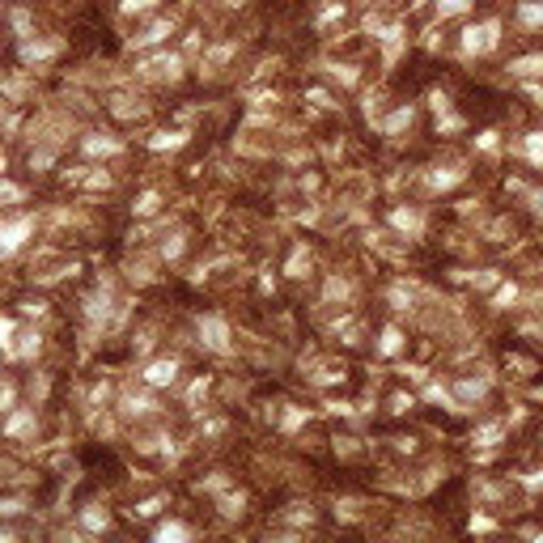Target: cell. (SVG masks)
<instances>
[{"instance_id":"5b68a950","label":"cell","mask_w":543,"mask_h":543,"mask_svg":"<svg viewBox=\"0 0 543 543\" xmlns=\"http://www.w3.org/2000/svg\"><path fill=\"white\" fill-rule=\"evenodd\" d=\"M518 21L531 25V30H543V4L539 0H522L518 4Z\"/></svg>"},{"instance_id":"5bb4252c","label":"cell","mask_w":543,"mask_h":543,"mask_svg":"<svg viewBox=\"0 0 543 543\" xmlns=\"http://www.w3.org/2000/svg\"><path fill=\"white\" fill-rule=\"evenodd\" d=\"M157 204H161V195H157V191H144V195L136 200V212L149 217V212H157Z\"/></svg>"},{"instance_id":"9a60e30c","label":"cell","mask_w":543,"mask_h":543,"mask_svg":"<svg viewBox=\"0 0 543 543\" xmlns=\"http://www.w3.org/2000/svg\"><path fill=\"white\" fill-rule=\"evenodd\" d=\"M157 539H187V527L183 522H166V527H157Z\"/></svg>"},{"instance_id":"52a82bcc","label":"cell","mask_w":543,"mask_h":543,"mask_svg":"<svg viewBox=\"0 0 543 543\" xmlns=\"http://www.w3.org/2000/svg\"><path fill=\"white\" fill-rule=\"evenodd\" d=\"M399 348H404V336H399V327H387V331H382V340H378V353H382V357H395Z\"/></svg>"},{"instance_id":"9c48e42d","label":"cell","mask_w":543,"mask_h":543,"mask_svg":"<svg viewBox=\"0 0 543 543\" xmlns=\"http://www.w3.org/2000/svg\"><path fill=\"white\" fill-rule=\"evenodd\" d=\"M166 34H170V21H157V25H149L144 34H136V42H140V47H149V42H161Z\"/></svg>"},{"instance_id":"44dd1931","label":"cell","mask_w":543,"mask_h":543,"mask_svg":"<svg viewBox=\"0 0 543 543\" xmlns=\"http://www.w3.org/2000/svg\"><path fill=\"white\" fill-rule=\"evenodd\" d=\"M514 297H518V289L510 285V289H501V293H497V306H505V302H514Z\"/></svg>"},{"instance_id":"ac0fdd59","label":"cell","mask_w":543,"mask_h":543,"mask_svg":"<svg viewBox=\"0 0 543 543\" xmlns=\"http://www.w3.org/2000/svg\"><path fill=\"white\" fill-rule=\"evenodd\" d=\"M25 429H30V412H21V416H13V421H8V433H13V438H17V433H25Z\"/></svg>"},{"instance_id":"7c38bea8","label":"cell","mask_w":543,"mask_h":543,"mask_svg":"<svg viewBox=\"0 0 543 543\" xmlns=\"http://www.w3.org/2000/svg\"><path fill=\"white\" fill-rule=\"evenodd\" d=\"M85 153H119V140H110V136H102V140L89 136V140H85Z\"/></svg>"},{"instance_id":"ba28073f","label":"cell","mask_w":543,"mask_h":543,"mask_svg":"<svg viewBox=\"0 0 543 543\" xmlns=\"http://www.w3.org/2000/svg\"><path fill=\"white\" fill-rule=\"evenodd\" d=\"M391 221H395V225H399L404 234H421V225H425V221H421V212H404V208H399V212H395Z\"/></svg>"},{"instance_id":"cb8c5ba5","label":"cell","mask_w":543,"mask_h":543,"mask_svg":"<svg viewBox=\"0 0 543 543\" xmlns=\"http://www.w3.org/2000/svg\"><path fill=\"white\" fill-rule=\"evenodd\" d=\"M531 488H543V471H535V480H531Z\"/></svg>"},{"instance_id":"4fadbf2b","label":"cell","mask_w":543,"mask_h":543,"mask_svg":"<svg viewBox=\"0 0 543 543\" xmlns=\"http://www.w3.org/2000/svg\"><path fill=\"white\" fill-rule=\"evenodd\" d=\"M527 157H531V166H543V132H531V140H527Z\"/></svg>"},{"instance_id":"e0dca14e","label":"cell","mask_w":543,"mask_h":543,"mask_svg":"<svg viewBox=\"0 0 543 543\" xmlns=\"http://www.w3.org/2000/svg\"><path fill=\"white\" fill-rule=\"evenodd\" d=\"M123 408H127V412H136V416H140V412H149V408H153V404H149V399H136V395H127V399H123Z\"/></svg>"},{"instance_id":"277c9868","label":"cell","mask_w":543,"mask_h":543,"mask_svg":"<svg viewBox=\"0 0 543 543\" xmlns=\"http://www.w3.org/2000/svg\"><path fill=\"white\" fill-rule=\"evenodd\" d=\"M25 234H30V221H17V225L0 229V255H13V251L25 242Z\"/></svg>"},{"instance_id":"3957f363","label":"cell","mask_w":543,"mask_h":543,"mask_svg":"<svg viewBox=\"0 0 543 543\" xmlns=\"http://www.w3.org/2000/svg\"><path fill=\"white\" fill-rule=\"evenodd\" d=\"M174 378H178V361H170V357L144 365V382H149V387H170Z\"/></svg>"},{"instance_id":"2e32d148","label":"cell","mask_w":543,"mask_h":543,"mask_svg":"<svg viewBox=\"0 0 543 543\" xmlns=\"http://www.w3.org/2000/svg\"><path fill=\"white\" fill-rule=\"evenodd\" d=\"M81 518H85V527H89V531H106V514H98V510H85Z\"/></svg>"},{"instance_id":"8992f818","label":"cell","mask_w":543,"mask_h":543,"mask_svg":"<svg viewBox=\"0 0 543 543\" xmlns=\"http://www.w3.org/2000/svg\"><path fill=\"white\" fill-rule=\"evenodd\" d=\"M510 72H514V76H543V55H522V59H514Z\"/></svg>"},{"instance_id":"6da1fadb","label":"cell","mask_w":543,"mask_h":543,"mask_svg":"<svg viewBox=\"0 0 543 543\" xmlns=\"http://www.w3.org/2000/svg\"><path fill=\"white\" fill-rule=\"evenodd\" d=\"M497 42H501V21H497V17H488V21L463 30V51H471V55H488V51H497Z\"/></svg>"},{"instance_id":"8fae6325","label":"cell","mask_w":543,"mask_h":543,"mask_svg":"<svg viewBox=\"0 0 543 543\" xmlns=\"http://www.w3.org/2000/svg\"><path fill=\"white\" fill-rule=\"evenodd\" d=\"M408 123H412V106H404V110H395V115L387 119V127H382V132H387V136H395V132H399V127H408Z\"/></svg>"},{"instance_id":"603a6c76","label":"cell","mask_w":543,"mask_h":543,"mask_svg":"<svg viewBox=\"0 0 543 543\" xmlns=\"http://www.w3.org/2000/svg\"><path fill=\"white\" fill-rule=\"evenodd\" d=\"M157 510H161V501H144V505H140L136 514H144V518H149V514H157Z\"/></svg>"},{"instance_id":"d6986e66","label":"cell","mask_w":543,"mask_h":543,"mask_svg":"<svg viewBox=\"0 0 543 543\" xmlns=\"http://www.w3.org/2000/svg\"><path fill=\"white\" fill-rule=\"evenodd\" d=\"M484 153H497V132H480V140H476Z\"/></svg>"},{"instance_id":"7a4b0ae2","label":"cell","mask_w":543,"mask_h":543,"mask_svg":"<svg viewBox=\"0 0 543 543\" xmlns=\"http://www.w3.org/2000/svg\"><path fill=\"white\" fill-rule=\"evenodd\" d=\"M200 336H204V344H208L212 353H229V327H225L217 314L200 319Z\"/></svg>"},{"instance_id":"30bf717a","label":"cell","mask_w":543,"mask_h":543,"mask_svg":"<svg viewBox=\"0 0 543 543\" xmlns=\"http://www.w3.org/2000/svg\"><path fill=\"white\" fill-rule=\"evenodd\" d=\"M55 47H59V42H25V47H21V55H25V59H47Z\"/></svg>"},{"instance_id":"ffe728a7","label":"cell","mask_w":543,"mask_h":543,"mask_svg":"<svg viewBox=\"0 0 543 543\" xmlns=\"http://www.w3.org/2000/svg\"><path fill=\"white\" fill-rule=\"evenodd\" d=\"M467 4H471V0H438V8H442V13H463Z\"/></svg>"},{"instance_id":"7402d4cb","label":"cell","mask_w":543,"mask_h":543,"mask_svg":"<svg viewBox=\"0 0 543 543\" xmlns=\"http://www.w3.org/2000/svg\"><path fill=\"white\" fill-rule=\"evenodd\" d=\"M153 0H123V13H136V8H149Z\"/></svg>"}]
</instances>
